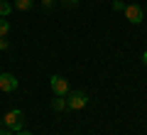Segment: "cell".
Listing matches in <instances>:
<instances>
[{
  "mask_svg": "<svg viewBox=\"0 0 147 135\" xmlns=\"http://www.w3.org/2000/svg\"><path fill=\"white\" fill-rule=\"evenodd\" d=\"M3 123L7 125V130H12V133H17V130H22V125H25V113L22 111H7L5 115H3Z\"/></svg>",
  "mask_w": 147,
  "mask_h": 135,
  "instance_id": "obj_1",
  "label": "cell"
},
{
  "mask_svg": "<svg viewBox=\"0 0 147 135\" xmlns=\"http://www.w3.org/2000/svg\"><path fill=\"white\" fill-rule=\"evenodd\" d=\"M88 106V96L84 94V91H69V96H66V108H71V111H81V108H86Z\"/></svg>",
  "mask_w": 147,
  "mask_h": 135,
  "instance_id": "obj_2",
  "label": "cell"
},
{
  "mask_svg": "<svg viewBox=\"0 0 147 135\" xmlns=\"http://www.w3.org/2000/svg\"><path fill=\"white\" fill-rule=\"evenodd\" d=\"M49 86H52L54 96H69V81L64 76H57V74H54V76L49 79Z\"/></svg>",
  "mask_w": 147,
  "mask_h": 135,
  "instance_id": "obj_3",
  "label": "cell"
},
{
  "mask_svg": "<svg viewBox=\"0 0 147 135\" xmlns=\"http://www.w3.org/2000/svg\"><path fill=\"white\" fill-rule=\"evenodd\" d=\"M17 86H20V81L15 79V74H0V91H5V94H12Z\"/></svg>",
  "mask_w": 147,
  "mask_h": 135,
  "instance_id": "obj_4",
  "label": "cell"
},
{
  "mask_svg": "<svg viewBox=\"0 0 147 135\" xmlns=\"http://www.w3.org/2000/svg\"><path fill=\"white\" fill-rule=\"evenodd\" d=\"M123 12H125V17L132 22V25H140L142 17H145L142 7H140V5H132V3H130V5H125V10H123Z\"/></svg>",
  "mask_w": 147,
  "mask_h": 135,
  "instance_id": "obj_5",
  "label": "cell"
},
{
  "mask_svg": "<svg viewBox=\"0 0 147 135\" xmlns=\"http://www.w3.org/2000/svg\"><path fill=\"white\" fill-rule=\"evenodd\" d=\"M52 108L54 111H66V96H54L52 98Z\"/></svg>",
  "mask_w": 147,
  "mask_h": 135,
  "instance_id": "obj_6",
  "label": "cell"
},
{
  "mask_svg": "<svg viewBox=\"0 0 147 135\" xmlns=\"http://www.w3.org/2000/svg\"><path fill=\"white\" fill-rule=\"evenodd\" d=\"M34 5V0H15V10H30V7Z\"/></svg>",
  "mask_w": 147,
  "mask_h": 135,
  "instance_id": "obj_7",
  "label": "cell"
},
{
  "mask_svg": "<svg viewBox=\"0 0 147 135\" xmlns=\"http://www.w3.org/2000/svg\"><path fill=\"white\" fill-rule=\"evenodd\" d=\"M10 12H12V5L7 0H0V17H7Z\"/></svg>",
  "mask_w": 147,
  "mask_h": 135,
  "instance_id": "obj_8",
  "label": "cell"
},
{
  "mask_svg": "<svg viewBox=\"0 0 147 135\" xmlns=\"http://www.w3.org/2000/svg\"><path fill=\"white\" fill-rule=\"evenodd\" d=\"M7 32H10V22H7V20H0V37H5Z\"/></svg>",
  "mask_w": 147,
  "mask_h": 135,
  "instance_id": "obj_9",
  "label": "cell"
},
{
  "mask_svg": "<svg viewBox=\"0 0 147 135\" xmlns=\"http://www.w3.org/2000/svg\"><path fill=\"white\" fill-rule=\"evenodd\" d=\"M7 47H10V42H7V39H5V37H0V52H5V49H7Z\"/></svg>",
  "mask_w": 147,
  "mask_h": 135,
  "instance_id": "obj_10",
  "label": "cell"
},
{
  "mask_svg": "<svg viewBox=\"0 0 147 135\" xmlns=\"http://www.w3.org/2000/svg\"><path fill=\"white\" fill-rule=\"evenodd\" d=\"M59 3H64L66 7H76V5H79V0H59Z\"/></svg>",
  "mask_w": 147,
  "mask_h": 135,
  "instance_id": "obj_11",
  "label": "cell"
},
{
  "mask_svg": "<svg viewBox=\"0 0 147 135\" xmlns=\"http://www.w3.org/2000/svg\"><path fill=\"white\" fill-rule=\"evenodd\" d=\"M113 7H115V10H125V3H123V0H113Z\"/></svg>",
  "mask_w": 147,
  "mask_h": 135,
  "instance_id": "obj_12",
  "label": "cell"
},
{
  "mask_svg": "<svg viewBox=\"0 0 147 135\" xmlns=\"http://www.w3.org/2000/svg\"><path fill=\"white\" fill-rule=\"evenodd\" d=\"M52 5H54V0H42V7H47V10H49Z\"/></svg>",
  "mask_w": 147,
  "mask_h": 135,
  "instance_id": "obj_13",
  "label": "cell"
},
{
  "mask_svg": "<svg viewBox=\"0 0 147 135\" xmlns=\"http://www.w3.org/2000/svg\"><path fill=\"white\" fill-rule=\"evenodd\" d=\"M142 64H145V66H147V49H145V52H142Z\"/></svg>",
  "mask_w": 147,
  "mask_h": 135,
  "instance_id": "obj_14",
  "label": "cell"
},
{
  "mask_svg": "<svg viewBox=\"0 0 147 135\" xmlns=\"http://www.w3.org/2000/svg\"><path fill=\"white\" fill-rule=\"evenodd\" d=\"M15 135H34V133H27V130H17Z\"/></svg>",
  "mask_w": 147,
  "mask_h": 135,
  "instance_id": "obj_15",
  "label": "cell"
},
{
  "mask_svg": "<svg viewBox=\"0 0 147 135\" xmlns=\"http://www.w3.org/2000/svg\"><path fill=\"white\" fill-rule=\"evenodd\" d=\"M0 135H15L12 130H0Z\"/></svg>",
  "mask_w": 147,
  "mask_h": 135,
  "instance_id": "obj_16",
  "label": "cell"
},
{
  "mask_svg": "<svg viewBox=\"0 0 147 135\" xmlns=\"http://www.w3.org/2000/svg\"><path fill=\"white\" fill-rule=\"evenodd\" d=\"M0 125H3V118H0Z\"/></svg>",
  "mask_w": 147,
  "mask_h": 135,
  "instance_id": "obj_17",
  "label": "cell"
}]
</instances>
